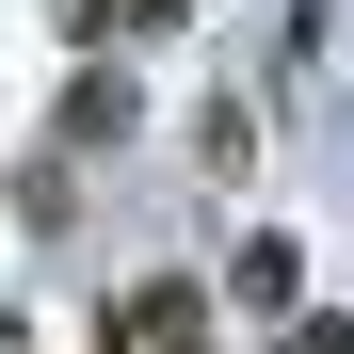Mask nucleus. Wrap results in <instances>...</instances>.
Listing matches in <instances>:
<instances>
[{"mask_svg": "<svg viewBox=\"0 0 354 354\" xmlns=\"http://www.w3.org/2000/svg\"><path fill=\"white\" fill-rule=\"evenodd\" d=\"M225 306H242V322H290V306H306V242H242V258H225Z\"/></svg>", "mask_w": 354, "mask_h": 354, "instance_id": "nucleus-1", "label": "nucleus"}, {"mask_svg": "<svg viewBox=\"0 0 354 354\" xmlns=\"http://www.w3.org/2000/svg\"><path fill=\"white\" fill-rule=\"evenodd\" d=\"M129 113H145L129 65H81V81H65V145H129Z\"/></svg>", "mask_w": 354, "mask_h": 354, "instance_id": "nucleus-2", "label": "nucleus"}, {"mask_svg": "<svg viewBox=\"0 0 354 354\" xmlns=\"http://www.w3.org/2000/svg\"><path fill=\"white\" fill-rule=\"evenodd\" d=\"M290 354H354V322H290Z\"/></svg>", "mask_w": 354, "mask_h": 354, "instance_id": "nucleus-3", "label": "nucleus"}]
</instances>
